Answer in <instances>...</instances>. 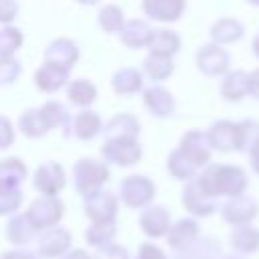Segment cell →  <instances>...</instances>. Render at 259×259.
Here are the masks:
<instances>
[{
  "label": "cell",
  "instance_id": "6da1fadb",
  "mask_svg": "<svg viewBox=\"0 0 259 259\" xmlns=\"http://www.w3.org/2000/svg\"><path fill=\"white\" fill-rule=\"evenodd\" d=\"M69 247H71V235H69V231H65V229H53V231L45 233L38 239L36 255L38 257H45V259H55V257L65 255L69 251Z\"/></svg>",
  "mask_w": 259,
  "mask_h": 259
},
{
  "label": "cell",
  "instance_id": "7a4b0ae2",
  "mask_svg": "<svg viewBox=\"0 0 259 259\" xmlns=\"http://www.w3.org/2000/svg\"><path fill=\"white\" fill-rule=\"evenodd\" d=\"M61 204L57 202H38V204H34L30 210H28V221H30V225L34 227V229H47V227H53L57 221H59V217H61Z\"/></svg>",
  "mask_w": 259,
  "mask_h": 259
},
{
  "label": "cell",
  "instance_id": "3957f363",
  "mask_svg": "<svg viewBox=\"0 0 259 259\" xmlns=\"http://www.w3.org/2000/svg\"><path fill=\"white\" fill-rule=\"evenodd\" d=\"M196 235H198V227L194 221H180L170 229L168 243L174 251H182L196 241Z\"/></svg>",
  "mask_w": 259,
  "mask_h": 259
},
{
  "label": "cell",
  "instance_id": "277c9868",
  "mask_svg": "<svg viewBox=\"0 0 259 259\" xmlns=\"http://www.w3.org/2000/svg\"><path fill=\"white\" fill-rule=\"evenodd\" d=\"M221 257V245L206 239V241H194L182 251H176L172 259H219Z\"/></svg>",
  "mask_w": 259,
  "mask_h": 259
},
{
  "label": "cell",
  "instance_id": "5b68a950",
  "mask_svg": "<svg viewBox=\"0 0 259 259\" xmlns=\"http://www.w3.org/2000/svg\"><path fill=\"white\" fill-rule=\"evenodd\" d=\"M168 219L170 217H168V212L164 208H152V210L142 214L140 225L148 233V237H162L168 231V225H170Z\"/></svg>",
  "mask_w": 259,
  "mask_h": 259
},
{
  "label": "cell",
  "instance_id": "8992f818",
  "mask_svg": "<svg viewBox=\"0 0 259 259\" xmlns=\"http://www.w3.org/2000/svg\"><path fill=\"white\" fill-rule=\"evenodd\" d=\"M231 247L237 253H241V255L259 251V231L257 229H251V227H245V229L235 231L231 235Z\"/></svg>",
  "mask_w": 259,
  "mask_h": 259
},
{
  "label": "cell",
  "instance_id": "52a82bcc",
  "mask_svg": "<svg viewBox=\"0 0 259 259\" xmlns=\"http://www.w3.org/2000/svg\"><path fill=\"white\" fill-rule=\"evenodd\" d=\"M36 229L30 225L26 217H16L8 227H6V239H10L14 245H24L32 239V233Z\"/></svg>",
  "mask_w": 259,
  "mask_h": 259
},
{
  "label": "cell",
  "instance_id": "ba28073f",
  "mask_svg": "<svg viewBox=\"0 0 259 259\" xmlns=\"http://www.w3.org/2000/svg\"><path fill=\"white\" fill-rule=\"evenodd\" d=\"M113 235H115V227L111 221L109 223H95L91 229H87L85 241L93 247H103L113 239Z\"/></svg>",
  "mask_w": 259,
  "mask_h": 259
},
{
  "label": "cell",
  "instance_id": "9c48e42d",
  "mask_svg": "<svg viewBox=\"0 0 259 259\" xmlns=\"http://www.w3.org/2000/svg\"><path fill=\"white\" fill-rule=\"evenodd\" d=\"M255 212H257V206H255V204H249V200H247L245 206H243L241 202H235V204H231V206L225 208L227 221H229V223H235V225H241V223L251 221V219L255 217Z\"/></svg>",
  "mask_w": 259,
  "mask_h": 259
},
{
  "label": "cell",
  "instance_id": "30bf717a",
  "mask_svg": "<svg viewBox=\"0 0 259 259\" xmlns=\"http://www.w3.org/2000/svg\"><path fill=\"white\" fill-rule=\"evenodd\" d=\"M93 259H130V255H127L125 247H119V245H111V243H107V245L99 247V251L95 253V257H93Z\"/></svg>",
  "mask_w": 259,
  "mask_h": 259
},
{
  "label": "cell",
  "instance_id": "8fae6325",
  "mask_svg": "<svg viewBox=\"0 0 259 259\" xmlns=\"http://www.w3.org/2000/svg\"><path fill=\"white\" fill-rule=\"evenodd\" d=\"M136 259H168V257H166V253H164L160 247H156V245H152V243H144V245L140 247Z\"/></svg>",
  "mask_w": 259,
  "mask_h": 259
},
{
  "label": "cell",
  "instance_id": "7c38bea8",
  "mask_svg": "<svg viewBox=\"0 0 259 259\" xmlns=\"http://www.w3.org/2000/svg\"><path fill=\"white\" fill-rule=\"evenodd\" d=\"M0 259H38V255L28 253V251H18V249H14V251H6V253H2Z\"/></svg>",
  "mask_w": 259,
  "mask_h": 259
},
{
  "label": "cell",
  "instance_id": "4fadbf2b",
  "mask_svg": "<svg viewBox=\"0 0 259 259\" xmlns=\"http://www.w3.org/2000/svg\"><path fill=\"white\" fill-rule=\"evenodd\" d=\"M61 259H93V257H89L83 249H73V251H67Z\"/></svg>",
  "mask_w": 259,
  "mask_h": 259
},
{
  "label": "cell",
  "instance_id": "5bb4252c",
  "mask_svg": "<svg viewBox=\"0 0 259 259\" xmlns=\"http://www.w3.org/2000/svg\"><path fill=\"white\" fill-rule=\"evenodd\" d=\"M219 259H245L241 253H233V255H225V257H219Z\"/></svg>",
  "mask_w": 259,
  "mask_h": 259
}]
</instances>
